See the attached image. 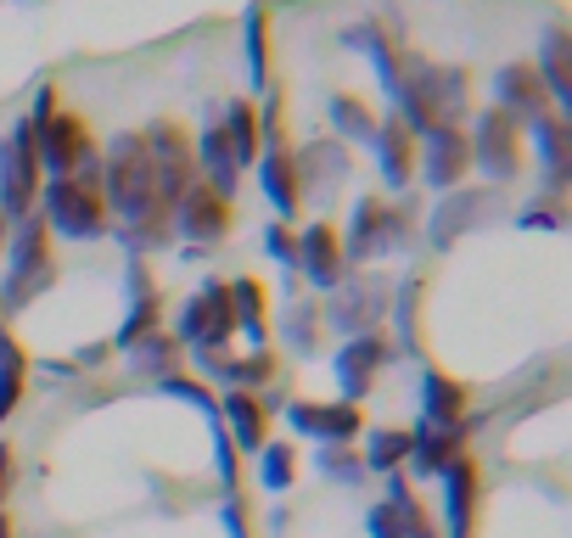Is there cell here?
Returning a JSON list of instances; mask_svg holds the SVG:
<instances>
[{
  "instance_id": "21",
  "label": "cell",
  "mask_w": 572,
  "mask_h": 538,
  "mask_svg": "<svg viewBox=\"0 0 572 538\" xmlns=\"http://www.w3.org/2000/svg\"><path fill=\"white\" fill-rule=\"evenodd\" d=\"M460 426H432V421H421L410 432V460H415V471H427V477H438V471L449 466V460H460Z\"/></svg>"
},
{
  "instance_id": "18",
  "label": "cell",
  "mask_w": 572,
  "mask_h": 538,
  "mask_svg": "<svg viewBox=\"0 0 572 538\" xmlns=\"http://www.w3.org/2000/svg\"><path fill=\"white\" fill-rule=\"evenodd\" d=\"M191 152H197V163L208 169V185H214L219 197H236V191H242V169H236V152H230L219 118L197 135V146H191Z\"/></svg>"
},
{
  "instance_id": "30",
  "label": "cell",
  "mask_w": 572,
  "mask_h": 538,
  "mask_svg": "<svg viewBox=\"0 0 572 538\" xmlns=\"http://www.w3.org/2000/svg\"><path fill=\"white\" fill-rule=\"evenodd\" d=\"M331 124L343 129L348 141H371V135H376L371 107H365L359 96H348V90H337V96H331Z\"/></svg>"
},
{
  "instance_id": "28",
  "label": "cell",
  "mask_w": 572,
  "mask_h": 538,
  "mask_svg": "<svg viewBox=\"0 0 572 538\" xmlns=\"http://www.w3.org/2000/svg\"><path fill=\"white\" fill-rule=\"evenodd\" d=\"M242 34H247V73H253V85H264V73H270V6L264 0L247 6Z\"/></svg>"
},
{
  "instance_id": "32",
  "label": "cell",
  "mask_w": 572,
  "mask_h": 538,
  "mask_svg": "<svg viewBox=\"0 0 572 538\" xmlns=\"http://www.w3.org/2000/svg\"><path fill=\"white\" fill-rule=\"evenodd\" d=\"M399 460H410V432H399V426H382V432H371L365 466H376V471H399Z\"/></svg>"
},
{
  "instance_id": "15",
  "label": "cell",
  "mask_w": 572,
  "mask_h": 538,
  "mask_svg": "<svg viewBox=\"0 0 572 538\" xmlns=\"http://www.w3.org/2000/svg\"><path fill=\"white\" fill-rule=\"evenodd\" d=\"M298 269L315 286H337L343 281V236L331 225H309L298 236Z\"/></svg>"
},
{
  "instance_id": "7",
  "label": "cell",
  "mask_w": 572,
  "mask_h": 538,
  "mask_svg": "<svg viewBox=\"0 0 572 538\" xmlns=\"http://www.w3.org/2000/svg\"><path fill=\"white\" fill-rule=\"evenodd\" d=\"M466 146H472V163L488 180H516V174H522V124L505 118L500 107H488V113L477 118V135Z\"/></svg>"
},
{
  "instance_id": "11",
  "label": "cell",
  "mask_w": 572,
  "mask_h": 538,
  "mask_svg": "<svg viewBox=\"0 0 572 538\" xmlns=\"http://www.w3.org/2000/svg\"><path fill=\"white\" fill-rule=\"evenodd\" d=\"M382 359H387V342L376 337V331H359L354 342H343V354L331 359V370H337V387H343V404H359V398L371 393Z\"/></svg>"
},
{
  "instance_id": "27",
  "label": "cell",
  "mask_w": 572,
  "mask_h": 538,
  "mask_svg": "<svg viewBox=\"0 0 572 538\" xmlns=\"http://www.w3.org/2000/svg\"><path fill=\"white\" fill-rule=\"evenodd\" d=\"M23 382H29V354L17 348L6 331H0V421L17 410V398H23Z\"/></svg>"
},
{
  "instance_id": "20",
  "label": "cell",
  "mask_w": 572,
  "mask_h": 538,
  "mask_svg": "<svg viewBox=\"0 0 572 538\" xmlns=\"http://www.w3.org/2000/svg\"><path fill=\"white\" fill-rule=\"evenodd\" d=\"M572 51H567V29H550V40H544L539 62H533V73L544 79V96H550V107H556L561 118H567L572 107Z\"/></svg>"
},
{
  "instance_id": "34",
  "label": "cell",
  "mask_w": 572,
  "mask_h": 538,
  "mask_svg": "<svg viewBox=\"0 0 572 538\" xmlns=\"http://www.w3.org/2000/svg\"><path fill=\"white\" fill-rule=\"evenodd\" d=\"M264 253H270L275 264L292 269V264H298V241H292V230H286V225H270V230H264Z\"/></svg>"
},
{
  "instance_id": "22",
  "label": "cell",
  "mask_w": 572,
  "mask_h": 538,
  "mask_svg": "<svg viewBox=\"0 0 572 538\" xmlns=\"http://www.w3.org/2000/svg\"><path fill=\"white\" fill-rule=\"evenodd\" d=\"M421 421L432 426H460L466 421V387L444 370H427L421 376Z\"/></svg>"
},
{
  "instance_id": "12",
  "label": "cell",
  "mask_w": 572,
  "mask_h": 538,
  "mask_svg": "<svg viewBox=\"0 0 572 538\" xmlns=\"http://www.w3.org/2000/svg\"><path fill=\"white\" fill-rule=\"evenodd\" d=\"M286 421L298 426V432H309V438H320V443H354L359 426H365V410H359V404H343V398H337V404H309V398H303V404L286 410Z\"/></svg>"
},
{
  "instance_id": "10",
  "label": "cell",
  "mask_w": 572,
  "mask_h": 538,
  "mask_svg": "<svg viewBox=\"0 0 572 538\" xmlns=\"http://www.w3.org/2000/svg\"><path fill=\"white\" fill-rule=\"evenodd\" d=\"M494 90H500V113L516 124H539L544 113H556L550 96H544V79L533 73V62H505L494 73Z\"/></svg>"
},
{
  "instance_id": "3",
  "label": "cell",
  "mask_w": 572,
  "mask_h": 538,
  "mask_svg": "<svg viewBox=\"0 0 572 538\" xmlns=\"http://www.w3.org/2000/svg\"><path fill=\"white\" fill-rule=\"evenodd\" d=\"M45 286H51V230H45V219H23L12 236V264H6V281H0V303L23 309Z\"/></svg>"
},
{
  "instance_id": "37",
  "label": "cell",
  "mask_w": 572,
  "mask_h": 538,
  "mask_svg": "<svg viewBox=\"0 0 572 538\" xmlns=\"http://www.w3.org/2000/svg\"><path fill=\"white\" fill-rule=\"evenodd\" d=\"M561 225H567V219L550 213V208H528V213H522V230H561Z\"/></svg>"
},
{
  "instance_id": "9",
  "label": "cell",
  "mask_w": 572,
  "mask_h": 538,
  "mask_svg": "<svg viewBox=\"0 0 572 538\" xmlns=\"http://www.w3.org/2000/svg\"><path fill=\"white\" fill-rule=\"evenodd\" d=\"M404 241V213L387 208L376 197H359L354 202V225H348V241H343V258H376L387 247Z\"/></svg>"
},
{
  "instance_id": "23",
  "label": "cell",
  "mask_w": 572,
  "mask_h": 538,
  "mask_svg": "<svg viewBox=\"0 0 572 538\" xmlns=\"http://www.w3.org/2000/svg\"><path fill=\"white\" fill-rule=\"evenodd\" d=\"M488 208H494V191H449L444 208L432 213V241L449 247V241H455L460 230H472V219H483Z\"/></svg>"
},
{
  "instance_id": "40",
  "label": "cell",
  "mask_w": 572,
  "mask_h": 538,
  "mask_svg": "<svg viewBox=\"0 0 572 538\" xmlns=\"http://www.w3.org/2000/svg\"><path fill=\"white\" fill-rule=\"evenodd\" d=\"M6 482H12V449L0 443V499H6Z\"/></svg>"
},
{
  "instance_id": "19",
  "label": "cell",
  "mask_w": 572,
  "mask_h": 538,
  "mask_svg": "<svg viewBox=\"0 0 572 538\" xmlns=\"http://www.w3.org/2000/svg\"><path fill=\"white\" fill-rule=\"evenodd\" d=\"M219 415L230 421L225 438H236L247 454L264 449V432H270V410H264V398H258V393H236V387H230L225 404H219Z\"/></svg>"
},
{
  "instance_id": "33",
  "label": "cell",
  "mask_w": 572,
  "mask_h": 538,
  "mask_svg": "<svg viewBox=\"0 0 572 538\" xmlns=\"http://www.w3.org/2000/svg\"><path fill=\"white\" fill-rule=\"evenodd\" d=\"M376 303H382V292H376V286H365V292H359V298L337 303V326H343V331H354V337H359V331L371 326Z\"/></svg>"
},
{
  "instance_id": "24",
  "label": "cell",
  "mask_w": 572,
  "mask_h": 538,
  "mask_svg": "<svg viewBox=\"0 0 572 538\" xmlns=\"http://www.w3.org/2000/svg\"><path fill=\"white\" fill-rule=\"evenodd\" d=\"M225 141L230 152H236V169H247V163H258V152H264V129H258V113H253V101H230V113H225Z\"/></svg>"
},
{
  "instance_id": "13",
  "label": "cell",
  "mask_w": 572,
  "mask_h": 538,
  "mask_svg": "<svg viewBox=\"0 0 572 538\" xmlns=\"http://www.w3.org/2000/svg\"><path fill=\"white\" fill-rule=\"evenodd\" d=\"M258 185H264V197H270V208L281 213H298V202H303V191H298V157L286 152L281 141H264V152H258Z\"/></svg>"
},
{
  "instance_id": "25",
  "label": "cell",
  "mask_w": 572,
  "mask_h": 538,
  "mask_svg": "<svg viewBox=\"0 0 572 538\" xmlns=\"http://www.w3.org/2000/svg\"><path fill=\"white\" fill-rule=\"evenodd\" d=\"M567 118L561 113H544L539 124H533V146H539V157L550 163V191H561L567 185Z\"/></svg>"
},
{
  "instance_id": "2",
  "label": "cell",
  "mask_w": 572,
  "mask_h": 538,
  "mask_svg": "<svg viewBox=\"0 0 572 538\" xmlns=\"http://www.w3.org/2000/svg\"><path fill=\"white\" fill-rule=\"evenodd\" d=\"M45 230H62V236H73V241L107 236L101 185L79 180V174H51V180H45Z\"/></svg>"
},
{
  "instance_id": "29",
  "label": "cell",
  "mask_w": 572,
  "mask_h": 538,
  "mask_svg": "<svg viewBox=\"0 0 572 538\" xmlns=\"http://www.w3.org/2000/svg\"><path fill=\"white\" fill-rule=\"evenodd\" d=\"M230 314H236V331H247L253 342H264V286L253 275L230 281Z\"/></svg>"
},
{
  "instance_id": "38",
  "label": "cell",
  "mask_w": 572,
  "mask_h": 538,
  "mask_svg": "<svg viewBox=\"0 0 572 538\" xmlns=\"http://www.w3.org/2000/svg\"><path fill=\"white\" fill-rule=\"evenodd\" d=\"M169 359H174V342H169V337H152V342H146V365H152V370H169Z\"/></svg>"
},
{
  "instance_id": "26",
  "label": "cell",
  "mask_w": 572,
  "mask_h": 538,
  "mask_svg": "<svg viewBox=\"0 0 572 538\" xmlns=\"http://www.w3.org/2000/svg\"><path fill=\"white\" fill-rule=\"evenodd\" d=\"M129 275H135V309H129V320L118 326V348H129V342H146V337H152V331H158V309H163L158 292L146 286V269L135 264Z\"/></svg>"
},
{
  "instance_id": "17",
  "label": "cell",
  "mask_w": 572,
  "mask_h": 538,
  "mask_svg": "<svg viewBox=\"0 0 572 538\" xmlns=\"http://www.w3.org/2000/svg\"><path fill=\"white\" fill-rule=\"evenodd\" d=\"M444 510H449V538H472V510H477V466L460 454L444 471Z\"/></svg>"
},
{
  "instance_id": "39",
  "label": "cell",
  "mask_w": 572,
  "mask_h": 538,
  "mask_svg": "<svg viewBox=\"0 0 572 538\" xmlns=\"http://www.w3.org/2000/svg\"><path fill=\"white\" fill-rule=\"evenodd\" d=\"M225 527H230V538H247V516H242V505H236V499L225 505Z\"/></svg>"
},
{
  "instance_id": "36",
  "label": "cell",
  "mask_w": 572,
  "mask_h": 538,
  "mask_svg": "<svg viewBox=\"0 0 572 538\" xmlns=\"http://www.w3.org/2000/svg\"><path fill=\"white\" fill-rule=\"evenodd\" d=\"M320 466H326L331 477H343V482H359V471H365V466H359V460H348L343 449H331V454H320Z\"/></svg>"
},
{
  "instance_id": "31",
  "label": "cell",
  "mask_w": 572,
  "mask_h": 538,
  "mask_svg": "<svg viewBox=\"0 0 572 538\" xmlns=\"http://www.w3.org/2000/svg\"><path fill=\"white\" fill-rule=\"evenodd\" d=\"M292 471H298V460H292L286 443H264V449H258V482H264L270 494H286V488H292Z\"/></svg>"
},
{
  "instance_id": "35",
  "label": "cell",
  "mask_w": 572,
  "mask_h": 538,
  "mask_svg": "<svg viewBox=\"0 0 572 538\" xmlns=\"http://www.w3.org/2000/svg\"><path fill=\"white\" fill-rule=\"evenodd\" d=\"M163 393H174V398H186V404H197L202 415H219V404L208 393H202L197 382H186V376H163Z\"/></svg>"
},
{
  "instance_id": "41",
  "label": "cell",
  "mask_w": 572,
  "mask_h": 538,
  "mask_svg": "<svg viewBox=\"0 0 572 538\" xmlns=\"http://www.w3.org/2000/svg\"><path fill=\"white\" fill-rule=\"evenodd\" d=\"M0 241H6V213H0Z\"/></svg>"
},
{
  "instance_id": "16",
  "label": "cell",
  "mask_w": 572,
  "mask_h": 538,
  "mask_svg": "<svg viewBox=\"0 0 572 538\" xmlns=\"http://www.w3.org/2000/svg\"><path fill=\"white\" fill-rule=\"evenodd\" d=\"M371 146H376V163H382V180L393 191H404L415 174V129L399 124V118H387V124H376Z\"/></svg>"
},
{
  "instance_id": "42",
  "label": "cell",
  "mask_w": 572,
  "mask_h": 538,
  "mask_svg": "<svg viewBox=\"0 0 572 538\" xmlns=\"http://www.w3.org/2000/svg\"><path fill=\"white\" fill-rule=\"evenodd\" d=\"M0 538H6V516H0Z\"/></svg>"
},
{
  "instance_id": "6",
  "label": "cell",
  "mask_w": 572,
  "mask_h": 538,
  "mask_svg": "<svg viewBox=\"0 0 572 538\" xmlns=\"http://www.w3.org/2000/svg\"><path fill=\"white\" fill-rule=\"evenodd\" d=\"M40 163H51V174H79V180H96L101 157L90 141V124L79 113H57L51 124H40Z\"/></svg>"
},
{
  "instance_id": "8",
  "label": "cell",
  "mask_w": 572,
  "mask_h": 538,
  "mask_svg": "<svg viewBox=\"0 0 572 538\" xmlns=\"http://www.w3.org/2000/svg\"><path fill=\"white\" fill-rule=\"evenodd\" d=\"M466 169H472V146H466V135L455 124H438L421 135V174H427L432 191H444V197L460 191Z\"/></svg>"
},
{
  "instance_id": "14",
  "label": "cell",
  "mask_w": 572,
  "mask_h": 538,
  "mask_svg": "<svg viewBox=\"0 0 572 538\" xmlns=\"http://www.w3.org/2000/svg\"><path fill=\"white\" fill-rule=\"evenodd\" d=\"M180 230H186L191 241H225V230H230V197H219L208 180H197L186 191V202H180Z\"/></svg>"
},
{
  "instance_id": "5",
  "label": "cell",
  "mask_w": 572,
  "mask_h": 538,
  "mask_svg": "<svg viewBox=\"0 0 572 538\" xmlns=\"http://www.w3.org/2000/svg\"><path fill=\"white\" fill-rule=\"evenodd\" d=\"M174 337L191 342L197 354H225V342L236 337V314H230V286L219 281H202V292L180 309V320H174Z\"/></svg>"
},
{
  "instance_id": "4",
  "label": "cell",
  "mask_w": 572,
  "mask_h": 538,
  "mask_svg": "<svg viewBox=\"0 0 572 538\" xmlns=\"http://www.w3.org/2000/svg\"><path fill=\"white\" fill-rule=\"evenodd\" d=\"M34 197H40V129L23 124L0 146V213H23L29 219Z\"/></svg>"
},
{
  "instance_id": "1",
  "label": "cell",
  "mask_w": 572,
  "mask_h": 538,
  "mask_svg": "<svg viewBox=\"0 0 572 538\" xmlns=\"http://www.w3.org/2000/svg\"><path fill=\"white\" fill-rule=\"evenodd\" d=\"M146 141V163H152V197H158V213H169L186 202V191L197 185V152H191V135L174 118H158V124L141 135Z\"/></svg>"
}]
</instances>
